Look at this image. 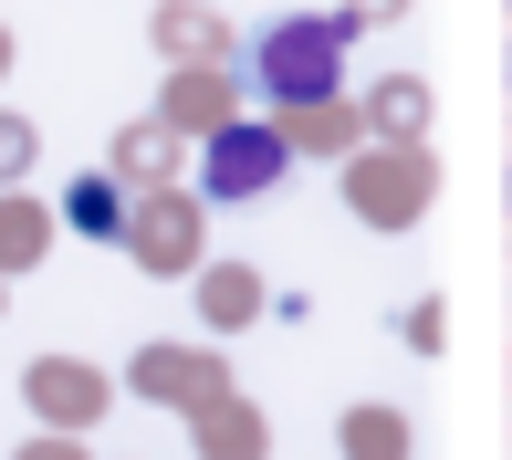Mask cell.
Returning <instances> with one entry per match:
<instances>
[{
    "label": "cell",
    "mask_w": 512,
    "mask_h": 460,
    "mask_svg": "<svg viewBox=\"0 0 512 460\" xmlns=\"http://www.w3.org/2000/svg\"><path fill=\"white\" fill-rule=\"evenodd\" d=\"M251 293H262V283H251L241 262H220V272H209V314H220V325H241V314H251Z\"/></svg>",
    "instance_id": "obj_5"
},
{
    "label": "cell",
    "mask_w": 512,
    "mask_h": 460,
    "mask_svg": "<svg viewBox=\"0 0 512 460\" xmlns=\"http://www.w3.org/2000/svg\"><path fill=\"white\" fill-rule=\"evenodd\" d=\"M74 230H126V199H115L105 178H84L74 189Z\"/></svg>",
    "instance_id": "obj_6"
},
{
    "label": "cell",
    "mask_w": 512,
    "mask_h": 460,
    "mask_svg": "<svg viewBox=\"0 0 512 460\" xmlns=\"http://www.w3.org/2000/svg\"><path fill=\"white\" fill-rule=\"evenodd\" d=\"M209 377H220V356H178V345H147V356H136V387H147V398H209Z\"/></svg>",
    "instance_id": "obj_3"
},
{
    "label": "cell",
    "mask_w": 512,
    "mask_h": 460,
    "mask_svg": "<svg viewBox=\"0 0 512 460\" xmlns=\"http://www.w3.org/2000/svg\"><path fill=\"white\" fill-rule=\"evenodd\" d=\"M32 460H74V450H32Z\"/></svg>",
    "instance_id": "obj_11"
},
{
    "label": "cell",
    "mask_w": 512,
    "mask_h": 460,
    "mask_svg": "<svg viewBox=\"0 0 512 460\" xmlns=\"http://www.w3.org/2000/svg\"><path fill=\"white\" fill-rule=\"evenodd\" d=\"M345 42H356V21H283V32L251 53V74H262L272 105H324L345 74Z\"/></svg>",
    "instance_id": "obj_1"
},
{
    "label": "cell",
    "mask_w": 512,
    "mask_h": 460,
    "mask_svg": "<svg viewBox=\"0 0 512 460\" xmlns=\"http://www.w3.org/2000/svg\"><path fill=\"white\" fill-rule=\"evenodd\" d=\"M377 115H387V126L408 136V126H418V84H387V95H377Z\"/></svg>",
    "instance_id": "obj_9"
},
{
    "label": "cell",
    "mask_w": 512,
    "mask_h": 460,
    "mask_svg": "<svg viewBox=\"0 0 512 460\" xmlns=\"http://www.w3.org/2000/svg\"><path fill=\"white\" fill-rule=\"evenodd\" d=\"M283 136L272 126H209V147H199V199H251V189H272L283 178Z\"/></svg>",
    "instance_id": "obj_2"
},
{
    "label": "cell",
    "mask_w": 512,
    "mask_h": 460,
    "mask_svg": "<svg viewBox=\"0 0 512 460\" xmlns=\"http://www.w3.org/2000/svg\"><path fill=\"white\" fill-rule=\"evenodd\" d=\"M0 251H21V262L42 251V220H21V199H11V220H0Z\"/></svg>",
    "instance_id": "obj_8"
},
{
    "label": "cell",
    "mask_w": 512,
    "mask_h": 460,
    "mask_svg": "<svg viewBox=\"0 0 512 460\" xmlns=\"http://www.w3.org/2000/svg\"><path fill=\"white\" fill-rule=\"evenodd\" d=\"M345 450H366V460H398V419H345Z\"/></svg>",
    "instance_id": "obj_7"
},
{
    "label": "cell",
    "mask_w": 512,
    "mask_h": 460,
    "mask_svg": "<svg viewBox=\"0 0 512 460\" xmlns=\"http://www.w3.org/2000/svg\"><path fill=\"white\" fill-rule=\"evenodd\" d=\"M11 168H32V126H11V115H0V178Z\"/></svg>",
    "instance_id": "obj_10"
},
{
    "label": "cell",
    "mask_w": 512,
    "mask_h": 460,
    "mask_svg": "<svg viewBox=\"0 0 512 460\" xmlns=\"http://www.w3.org/2000/svg\"><path fill=\"white\" fill-rule=\"evenodd\" d=\"M136 251H147V262H189V251H199V210H189V199H157V220L136 230Z\"/></svg>",
    "instance_id": "obj_4"
}]
</instances>
